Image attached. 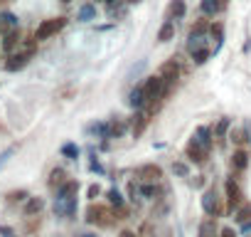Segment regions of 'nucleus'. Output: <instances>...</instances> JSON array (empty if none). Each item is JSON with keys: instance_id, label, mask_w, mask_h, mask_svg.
<instances>
[{"instance_id": "nucleus-1", "label": "nucleus", "mask_w": 251, "mask_h": 237, "mask_svg": "<svg viewBox=\"0 0 251 237\" xmlns=\"http://www.w3.org/2000/svg\"><path fill=\"white\" fill-rule=\"evenodd\" d=\"M116 210H111L108 205H99V203H91L86 207V222L89 225H96V227H111L116 222Z\"/></svg>"}, {"instance_id": "nucleus-2", "label": "nucleus", "mask_w": 251, "mask_h": 237, "mask_svg": "<svg viewBox=\"0 0 251 237\" xmlns=\"http://www.w3.org/2000/svg\"><path fill=\"white\" fill-rule=\"evenodd\" d=\"M67 28V18H50V20H42L40 23V28L35 30V37H37V42H42V40H50V37H54L57 32H62Z\"/></svg>"}, {"instance_id": "nucleus-3", "label": "nucleus", "mask_w": 251, "mask_h": 237, "mask_svg": "<svg viewBox=\"0 0 251 237\" xmlns=\"http://www.w3.org/2000/svg\"><path fill=\"white\" fill-rule=\"evenodd\" d=\"M202 210H204L209 217H219V215H222V203H219V195H217L214 188L204 190V195H202Z\"/></svg>"}, {"instance_id": "nucleus-4", "label": "nucleus", "mask_w": 251, "mask_h": 237, "mask_svg": "<svg viewBox=\"0 0 251 237\" xmlns=\"http://www.w3.org/2000/svg\"><path fill=\"white\" fill-rule=\"evenodd\" d=\"M185 156H187L192 163H197V166H204V163H207V158H209V151H204V148L197 144V139L192 136V139H190V144L185 146Z\"/></svg>"}, {"instance_id": "nucleus-5", "label": "nucleus", "mask_w": 251, "mask_h": 237, "mask_svg": "<svg viewBox=\"0 0 251 237\" xmlns=\"http://www.w3.org/2000/svg\"><path fill=\"white\" fill-rule=\"evenodd\" d=\"M136 178L143 180V183H160V178H163V168L155 166V163H146V166L136 168Z\"/></svg>"}, {"instance_id": "nucleus-6", "label": "nucleus", "mask_w": 251, "mask_h": 237, "mask_svg": "<svg viewBox=\"0 0 251 237\" xmlns=\"http://www.w3.org/2000/svg\"><path fill=\"white\" fill-rule=\"evenodd\" d=\"M32 59V52H25V50H20V52H13V55H8V59H5V69L8 72H20L23 67H27V62Z\"/></svg>"}, {"instance_id": "nucleus-7", "label": "nucleus", "mask_w": 251, "mask_h": 237, "mask_svg": "<svg viewBox=\"0 0 251 237\" xmlns=\"http://www.w3.org/2000/svg\"><path fill=\"white\" fill-rule=\"evenodd\" d=\"M158 74L165 79V84H175L180 79V62H177V57H170L168 62H163Z\"/></svg>"}, {"instance_id": "nucleus-8", "label": "nucleus", "mask_w": 251, "mask_h": 237, "mask_svg": "<svg viewBox=\"0 0 251 237\" xmlns=\"http://www.w3.org/2000/svg\"><path fill=\"white\" fill-rule=\"evenodd\" d=\"M148 124H151V114H148L146 109H138L136 116H133V121H131V134H133V139H141L143 131L148 129Z\"/></svg>"}, {"instance_id": "nucleus-9", "label": "nucleus", "mask_w": 251, "mask_h": 237, "mask_svg": "<svg viewBox=\"0 0 251 237\" xmlns=\"http://www.w3.org/2000/svg\"><path fill=\"white\" fill-rule=\"evenodd\" d=\"M226 205H229V210H234V207H239V205H244V193H241V188L229 178L226 180Z\"/></svg>"}, {"instance_id": "nucleus-10", "label": "nucleus", "mask_w": 251, "mask_h": 237, "mask_svg": "<svg viewBox=\"0 0 251 237\" xmlns=\"http://www.w3.org/2000/svg\"><path fill=\"white\" fill-rule=\"evenodd\" d=\"M20 45H23L20 28H15V30H10V32H5V35H3V50H5V55L18 52V47H20Z\"/></svg>"}, {"instance_id": "nucleus-11", "label": "nucleus", "mask_w": 251, "mask_h": 237, "mask_svg": "<svg viewBox=\"0 0 251 237\" xmlns=\"http://www.w3.org/2000/svg\"><path fill=\"white\" fill-rule=\"evenodd\" d=\"M146 104H148V96H146V89H143V84H138L136 89H131V94H128V106L131 109H146Z\"/></svg>"}, {"instance_id": "nucleus-12", "label": "nucleus", "mask_w": 251, "mask_h": 237, "mask_svg": "<svg viewBox=\"0 0 251 237\" xmlns=\"http://www.w3.org/2000/svg\"><path fill=\"white\" fill-rule=\"evenodd\" d=\"M195 139H197V144H200L204 151H212V144H214V129H209V126H200V129L195 131Z\"/></svg>"}, {"instance_id": "nucleus-13", "label": "nucleus", "mask_w": 251, "mask_h": 237, "mask_svg": "<svg viewBox=\"0 0 251 237\" xmlns=\"http://www.w3.org/2000/svg\"><path fill=\"white\" fill-rule=\"evenodd\" d=\"M76 193H79V183L76 180H67L64 185L57 188V200H72V198H76Z\"/></svg>"}, {"instance_id": "nucleus-14", "label": "nucleus", "mask_w": 251, "mask_h": 237, "mask_svg": "<svg viewBox=\"0 0 251 237\" xmlns=\"http://www.w3.org/2000/svg\"><path fill=\"white\" fill-rule=\"evenodd\" d=\"M42 210H45V200H42V198H37V195H30V198L25 200V207H23L25 217H27V215H40Z\"/></svg>"}, {"instance_id": "nucleus-15", "label": "nucleus", "mask_w": 251, "mask_h": 237, "mask_svg": "<svg viewBox=\"0 0 251 237\" xmlns=\"http://www.w3.org/2000/svg\"><path fill=\"white\" fill-rule=\"evenodd\" d=\"M246 166H249V153L244 148H236L234 156H231V171L241 173V171H246Z\"/></svg>"}, {"instance_id": "nucleus-16", "label": "nucleus", "mask_w": 251, "mask_h": 237, "mask_svg": "<svg viewBox=\"0 0 251 237\" xmlns=\"http://www.w3.org/2000/svg\"><path fill=\"white\" fill-rule=\"evenodd\" d=\"M200 237H219V232H217V217H209L207 215V220L200 222Z\"/></svg>"}, {"instance_id": "nucleus-17", "label": "nucleus", "mask_w": 251, "mask_h": 237, "mask_svg": "<svg viewBox=\"0 0 251 237\" xmlns=\"http://www.w3.org/2000/svg\"><path fill=\"white\" fill-rule=\"evenodd\" d=\"M226 8V0H202V13L204 15H217V13H222Z\"/></svg>"}, {"instance_id": "nucleus-18", "label": "nucleus", "mask_w": 251, "mask_h": 237, "mask_svg": "<svg viewBox=\"0 0 251 237\" xmlns=\"http://www.w3.org/2000/svg\"><path fill=\"white\" fill-rule=\"evenodd\" d=\"M170 40H175V23H173V18H168L163 23V28L158 30V42H170Z\"/></svg>"}, {"instance_id": "nucleus-19", "label": "nucleus", "mask_w": 251, "mask_h": 237, "mask_svg": "<svg viewBox=\"0 0 251 237\" xmlns=\"http://www.w3.org/2000/svg\"><path fill=\"white\" fill-rule=\"evenodd\" d=\"M76 20H79V23H91V20H96V5H94V3H84V5L79 8V13H76Z\"/></svg>"}, {"instance_id": "nucleus-20", "label": "nucleus", "mask_w": 251, "mask_h": 237, "mask_svg": "<svg viewBox=\"0 0 251 237\" xmlns=\"http://www.w3.org/2000/svg\"><path fill=\"white\" fill-rule=\"evenodd\" d=\"M69 178H67V171L64 168H54L52 173H50V180H47V185L52 188V190H57L59 185H64Z\"/></svg>"}, {"instance_id": "nucleus-21", "label": "nucleus", "mask_w": 251, "mask_h": 237, "mask_svg": "<svg viewBox=\"0 0 251 237\" xmlns=\"http://www.w3.org/2000/svg\"><path fill=\"white\" fill-rule=\"evenodd\" d=\"M18 28V18L13 13H0V35H5Z\"/></svg>"}, {"instance_id": "nucleus-22", "label": "nucleus", "mask_w": 251, "mask_h": 237, "mask_svg": "<svg viewBox=\"0 0 251 237\" xmlns=\"http://www.w3.org/2000/svg\"><path fill=\"white\" fill-rule=\"evenodd\" d=\"M126 129H128L126 118H116V121L108 124V139H121V136L126 134Z\"/></svg>"}, {"instance_id": "nucleus-23", "label": "nucleus", "mask_w": 251, "mask_h": 237, "mask_svg": "<svg viewBox=\"0 0 251 237\" xmlns=\"http://www.w3.org/2000/svg\"><path fill=\"white\" fill-rule=\"evenodd\" d=\"M229 129H231V118L229 116H222L219 121H217V126H214V139L224 141V136L229 134Z\"/></svg>"}, {"instance_id": "nucleus-24", "label": "nucleus", "mask_w": 251, "mask_h": 237, "mask_svg": "<svg viewBox=\"0 0 251 237\" xmlns=\"http://www.w3.org/2000/svg\"><path fill=\"white\" fill-rule=\"evenodd\" d=\"M185 13H187L185 0H173V3H170V10H168V18H175V20H180V18H185Z\"/></svg>"}, {"instance_id": "nucleus-25", "label": "nucleus", "mask_w": 251, "mask_h": 237, "mask_svg": "<svg viewBox=\"0 0 251 237\" xmlns=\"http://www.w3.org/2000/svg\"><path fill=\"white\" fill-rule=\"evenodd\" d=\"M86 134H91V136H99V139H108V124H106V121L89 124V126H86Z\"/></svg>"}, {"instance_id": "nucleus-26", "label": "nucleus", "mask_w": 251, "mask_h": 237, "mask_svg": "<svg viewBox=\"0 0 251 237\" xmlns=\"http://www.w3.org/2000/svg\"><path fill=\"white\" fill-rule=\"evenodd\" d=\"M209 35L217 40V45H214V52H219V47H222V42H224V25H222V23H212V28H209Z\"/></svg>"}, {"instance_id": "nucleus-27", "label": "nucleus", "mask_w": 251, "mask_h": 237, "mask_svg": "<svg viewBox=\"0 0 251 237\" xmlns=\"http://www.w3.org/2000/svg\"><path fill=\"white\" fill-rule=\"evenodd\" d=\"M209 28H212V25H209V20H207V18H200V20L192 25L190 35H197V37H202L204 32H209Z\"/></svg>"}, {"instance_id": "nucleus-28", "label": "nucleus", "mask_w": 251, "mask_h": 237, "mask_svg": "<svg viewBox=\"0 0 251 237\" xmlns=\"http://www.w3.org/2000/svg\"><path fill=\"white\" fill-rule=\"evenodd\" d=\"M190 57H192V62L200 67V64H204L209 57H212V52L207 50V47H200V50H195V52H190Z\"/></svg>"}, {"instance_id": "nucleus-29", "label": "nucleus", "mask_w": 251, "mask_h": 237, "mask_svg": "<svg viewBox=\"0 0 251 237\" xmlns=\"http://www.w3.org/2000/svg\"><path fill=\"white\" fill-rule=\"evenodd\" d=\"M106 198H108V205H111V207H123V205H126V200H123V195L118 193V188H111V190L106 193Z\"/></svg>"}, {"instance_id": "nucleus-30", "label": "nucleus", "mask_w": 251, "mask_h": 237, "mask_svg": "<svg viewBox=\"0 0 251 237\" xmlns=\"http://www.w3.org/2000/svg\"><path fill=\"white\" fill-rule=\"evenodd\" d=\"M229 139H231V144H234V146H244V144L249 141V136H246V129H234V131L229 134Z\"/></svg>"}, {"instance_id": "nucleus-31", "label": "nucleus", "mask_w": 251, "mask_h": 237, "mask_svg": "<svg viewBox=\"0 0 251 237\" xmlns=\"http://www.w3.org/2000/svg\"><path fill=\"white\" fill-rule=\"evenodd\" d=\"M62 156L69 158V161H76V158H79V146H76V144H64V146H62Z\"/></svg>"}, {"instance_id": "nucleus-32", "label": "nucleus", "mask_w": 251, "mask_h": 237, "mask_svg": "<svg viewBox=\"0 0 251 237\" xmlns=\"http://www.w3.org/2000/svg\"><path fill=\"white\" fill-rule=\"evenodd\" d=\"M234 220H236L239 225H241V222H246V220H251V205H246V203H244V205H239V207H236V217H234Z\"/></svg>"}, {"instance_id": "nucleus-33", "label": "nucleus", "mask_w": 251, "mask_h": 237, "mask_svg": "<svg viewBox=\"0 0 251 237\" xmlns=\"http://www.w3.org/2000/svg\"><path fill=\"white\" fill-rule=\"evenodd\" d=\"M173 173H175L177 178H187V176H190V166H187L185 161H175V163H173Z\"/></svg>"}, {"instance_id": "nucleus-34", "label": "nucleus", "mask_w": 251, "mask_h": 237, "mask_svg": "<svg viewBox=\"0 0 251 237\" xmlns=\"http://www.w3.org/2000/svg\"><path fill=\"white\" fill-rule=\"evenodd\" d=\"M27 198H30L27 190H13V193H8V203H10V205H15V203H25Z\"/></svg>"}, {"instance_id": "nucleus-35", "label": "nucleus", "mask_w": 251, "mask_h": 237, "mask_svg": "<svg viewBox=\"0 0 251 237\" xmlns=\"http://www.w3.org/2000/svg\"><path fill=\"white\" fill-rule=\"evenodd\" d=\"M15 151H18V146H10V148H5L3 153H0V168H3V166L13 158V153H15Z\"/></svg>"}, {"instance_id": "nucleus-36", "label": "nucleus", "mask_w": 251, "mask_h": 237, "mask_svg": "<svg viewBox=\"0 0 251 237\" xmlns=\"http://www.w3.org/2000/svg\"><path fill=\"white\" fill-rule=\"evenodd\" d=\"M138 195H141V188L136 185V183H128V200H138Z\"/></svg>"}, {"instance_id": "nucleus-37", "label": "nucleus", "mask_w": 251, "mask_h": 237, "mask_svg": "<svg viewBox=\"0 0 251 237\" xmlns=\"http://www.w3.org/2000/svg\"><path fill=\"white\" fill-rule=\"evenodd\" d=\"M99 195H101V188H99L96 183H94V185H89V190H86V198H89V200H96Z\"/></svg>"}, {"instance_id": "nucleus-38", "label": "nucleus", "mask_w": 251, "mask_h": 237, "mask_svg": "<svg viewBox=\"0 0 251 237\" xmlns=\"http://www.w3.org/2000/svg\"><path fill=\"white\" fill-rule=\"evenodd\" d=\"M89 171H91V173H99V176H103V173H106V171H103V166H101V163H99L96 158H94V161L89 163Z\"/></svg>"}, {"instance_id": "nucleus-39", "label": "nucleus", "mask_w": 251, "mask_h": 237, "mask_svg": "<svg viewBox=\"0 0 251 237\" xmlns=\"http://www.w3.org/2000/svg\"><path fill=\"white\" fill-rule=\"evenodd\" d=\"M219 237H239V235H236L234 227H222V230H219Z\"/></svg>"}, {"instance_id": "nucleus-40", "label": "nucleus", "mask_w": 251, "mask_h": 237, "mask_svg": "<svg viewBox=\"0 0 251 237\" xmlns=\"http://www.w3.org/2000/svg\"><path fill=\"white\" fill-rule=\"evenodd\" d=\"M0 235H3V237H18V235H15L10 227H0Z\"/></svg>"}, {"instance_id": "nucleus-41", "label": "nucleus", "mask_w": 251, "mask_h": 237, "mask_svg": "<svg viewBox=\"0 0 251 237\" xmlns=\"http://www.w3.org/2000/svg\"><path fill=\"white\" fill-rule=\"evenodd\" d=\"M241 232H244V235H249V232H251V220L241 222Z\"/></svg>"}, {"instance_id": "nucleus-42", "label": "nucleus", "mask_w": 251, "mask_h": 237, "mask_svg": "<svg viewBox=\"0 0 251 237\" xmlns=\"http://www.w3.org/2000/svg\"><path fill=\"white\" fill-rule=\"evenodd\" d=\"M204 185V176H197V180H195V188H202Z\"/></svg>"}, {"instance_id": "nucleus-43", "label": "nucleus", "mask_w": 251, "mask_h": 237, "mask_svg": "<svg viewBox=\"0 0 251 237\" xmlns=\"http://www.w3.org/2000/svg\"><path fill=\"white\" fill-rule=\"evenodd\" d=\"M118 237H136V232H131V230H123Z\"/></svg>"}, {"instance_id": "nucleus-44", "label": "nucleus", "mask_w": 251, "mask_h": 237, "mask_svg": "<svg viewBox=\"0 0 251 237\" xmlns=\"http://www.w3.org/2000/svg\"><path fill=\"white\" fill-rule=\"evenodd\" d=\"M79 237H96V235H91V232H84V235H79Z\"/></svg>"}, {"instance_id": "nucleus-45", "label": "nucleus", "mask_w": 251, "mask_h": 237, "mask_svg": "<svg viewBox=\"0 0 251 237\" xmlns=\"http://www.w3.org/2000/svg\"><path fill=\"white\" fill-rule=\"evenodd\" d=\"M59 3H64V5H69V3H72V0H59Z\"/></svg>"}, {"instance_id": "nucleus-46", "label": "nucleus", "mask_w": 251, "mask_h": 237, "mask_svg": "<svg viewBox=\"0 0 251 237\" xmlns=\"http://www.w3.org/2000/svg\"><path fill=\"white\" fill-rule=\"evenodd\" d=\"M128 3H141V0H128Z\"/></svg>"}, {"instance_id": "nucleus-47", "label": "nucleus", "mask_w": 251, "mask_h": 237, "mask_svg": "<svg viewBox=\"0 0 251 237\" xmlns=\"http://www.w3.org/2000/svg\"><path fill=\"white\" fill-rule=\"evenodd\" d=\"M101 3H106V0H101Z\"/></svg>"}]
</instances>
